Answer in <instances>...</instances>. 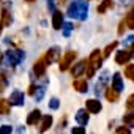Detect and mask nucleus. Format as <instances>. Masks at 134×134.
Returning <instances> with one entry per match:
<instances>
[{"mask_svg": "<svg viewBox=\"0 0 134 134\" xmlns=\"http://www.w3.org/2000/svg\"><path fill=\"white\" fill-rule=\"evenodd\" d=\"M87 13H88V5L85 2H73L68 7V16L74 18V19H87Z\"/></svg>", "mask_w": 134, "mask_h": 134, "instance_id": "f257e3e1", "label": "nucleus"}, {"mask_svg": "<svg viewBox=\"0 0 134 134\" xmlns=\"http://www.w3.org/2000/svg\"><path fill=\"white\" fill-rule=\"evenodd\" d=\"M24 57L25 55H24L22 51H11L10 49V51H7L3 54V57H0V62H2L3 65H10V66L13 65L14 66V65H19L24 60Z\"/></svg>", "mask_w": 134, "mask_h": 134, "instance_id": "f03ea898", "label": "nucleus"}, {"mask_svg": "<svg viewBox=\"0 0 134 134\" xmlns=\"http://www.w3.org/2000/svg\"><path fill=\"white\" fill-rule=\"evenodd\" d=\"M76 52L74 51H68L63 57H62V60H60V71H66L71 66V63L74 62V58H76Z\"/></svg>", "mask_w": 134, "mask_h": 134, "instance_id": "7ed1b4c3", "label": "nucleus"}, {"mask_svg": "<svg viewBox=\"0 0 134 134\" xmlns=\"http://www.w3.org/2000/svg\"><path fill=\"white\" fill-rule=\"evenodd\" d=\"M101 62H103V55H101V51L99 49H96V51H93L92 52V55H90V58L87 60V65L90 66V68H93L95 71L101 66Z\"/></svg>", "mask_w": 134, "mask_h": 134, "instance_id": "20e7f679", "label": "nucleus"}, {"mask_svg": "<svg viewBox=\"0 0 134 134\" xmlns=\"http://www.w3.org/2000/svg\"><path fill=\"white\" fill-rule=\"evenodd\" d=\"M131 57H132V52L123 49V51L117 52V55H115V62H117L118 65H126V63L131 60Z\"/></svg>", "mask_w": 134, "mask_h": 134, "instance_id": "39448f33", "label": "nucleus"}, {"mask_svg": "<svg viewBox=\"0 0 134 134\" xmlns=\"http://www.w3.org/2000/svg\"><path fill=\"white\" fill-rule=\"evenodd\" d=\"M8 103H10V106H22L24 104V93L21 90H14L11 93Z\"/></svg>", "mask_w": 134, "mask_h": 134, "instance_id": "423d86ee", "label": "nucleus"}, {"mask_svg": "<svg viewBox=\"0 0 134 134\" xmlns=\"http://www.w3.org/2000/svg\"><path fill=\"white\" fill-rule=\"evenodd\" d=\"M46 68H47V63H46V60H44V57H41L36 63H35V66H33V71H35V74L38 76V77H41V76H44V73H46Z\"/></svg>", "mask_w": 134, "mask_h": 134, "instance_id": "0eeeda50", "label": "nucleus"}, {"mask_svg": "<svg viewBox=\"0 0 134 134\" xmlns=\"http://www.w3.org/2000/svg\"><path fill=\"white\" fill-rule=\"evenodd\" d=\"M85 106H87V112H92V114H98L103 109V106L98 99H88L85 103Z\"/></svg>", "mask_w": 134, "mask_h": 134, "instance_id": "6e6552de", "label": "nucleus"}, {"mask_svg": "<svg viewBox=\"0 0 134 134\" xmlns=\"http://www.w3.org/2000/svg\"><path fill=\"white\" fill-rule=\"evenodd\" d=\"M58 55H60V49H58V47H51V49L47 51V54L44 55V60H46V63L49 65V63H52L54 60H57Z\"/></svg>", "mask_w": 134, "mask_h": 134, "instance_id": "1a4fd4ad", "label": "nucleus"}, {"mask_svg": "<svg viewBox=\"0 0 134 134\" xmlns=\"http://www.w3.org/2000/svg\"><path fill=\"white\" fill-rule=\"evenodd\" d=\"M85 63H87V60H81V62H77V63L73 66V70H71L73 77H79V76L84 73V70H85Z\"/></svg>", "mask_w": 134, "mask_h": 134, "instance_id": "9d476101", "label": "nucleus"}, {"mask_svg": "<svg viewBox=\"0 0 134 134\" xmlns=\"http://www.w3.org/2000/svg\"><path fill=\"white\" fill-rule=\"evenodd\" d=\"M62 25H63V14L60 11H54V14H52V27L55 30H60Z\"/></svg>", "mask_w": 134, "mask_h": 134, "instance_id": "9b49d317", "label": "nucleus"}, {"mask_svg": "<svg viewBox=\"0 0 134 134\" xmlns=\"http://www.w3.org/2000/svg\"><path fill=\"white\" fill-rule=\"evenodd\" d=\"M112 88L115 92H118V93L123 90V79H121V74L120 73H115L114 74V77H112Z\"/></svg>", "mask_w": 134, "mask_h": 134, "instance_id": "f8f14e48", "label": "nucleus"}, {"mask_svg": "<svg viewBox=\"0 0 134 134\" xmlns=\"http://www.w3.org/2000/svg\"><path fill=\"white\" fill-rule=\"evenodd\" d=\"M76 121L79 125H87L88 123V112L87 109H79L77 114H76Z\"/></svg>", "mask_w": 134, "mask_h": 134, "instance_id": "ddd939ff", "label": "nucleus"}, {"mask_svg": "<svg viewBox=\"0 0 134 134\" xmlns=\"http://www.w3.org/2000/svg\"><path fill=\"white\" fill-rule=\"evenodd\" d=\"M107 81H109V73H107V71H103L101 79H99V81H98V84H96V95H99V92H103V88L106 87Z\"/></svg>", "mask_w": 134, "mask_h": 134, "instance_id": "4468645a", "label": "nucleus"}, {"mask_svg": "<svg viewBox=\"0 0 134 134\" xmlns=\"http://www.w3.org/2000/svg\"><path fill=\"white\" fill-rule=\"evenodd\" d=\"M73 87H74V90H77L79 93H85V92L88 90L87 81H84V79H76V81L73 82Z\"/></svg>", "mask_w": 134, "mask_h": 134, "instance_id": "2eb2a0df", "label": "nucleus"}, {"mask_svg": "<svg viewBox=\"0 0 134 134\" xmlns=\"http://www.w3.org/2000/svg\"><path fill=\"white\" fill-rule=\"evenodd\" d=\"M40 118H41V112H40L38 109H35V110H32V112L29 114V117H27V125H36V123L40 121Z\"/></svg>", "mask_w": 134, "mask_h": 134, "instance_id": "dca6fc26", "label": "nucleus"}, {"mask_svg": "<svg viewBox=\"0 0 134 134\" xmlns=\"http://www.w3.org/2000/svg\"><path fill=\"white\" fill-rule=\"evenodd\" d=\"M11 22H13L11 13L7 11V10H3L2 11V21H0V25H2V27H8V25H11Z\"/></svg>", "mask_w": 134, "mask_h": 134, "instance_id": "f3484780", "label": "nucleus"}, {"mask_svg": "<svg viewBox=\"0 0 134 134\" xmlns=\"http://www.w3.org/2000/svg\"><path fill=\"white\" fill-rule=\"evenodd\" d=\"M52 125V115H43V121H41V126H40V132H44L51 128Z\"/></svg>", "mask_w": 134, "mask_h": 134, "instance_id": "a211bd4d", "label": "nucleus"}, {"mask_svg": "<svg viewBox=\"0 0 134 134\" xmlns=\"http://www.w3.org/2000/svg\"><path fill=\"white\" fill-rule=\"evenodd\" d=\"M110 8H114V2H112V0H103L101 5L96 8V11H98L99 14H103V13H106V11L110 10Z\"/></svg>", "mask_w": 134, "mask_h": 134, "instance_id": "6ab92c4d", "label": "nucleus"}, {"mask_svg": "<svg viewBox=\"0 0 134 134\" xmlns=\"http://www.w3.org/2000/svg\"><path fill=\"white\" fill-rule=\"evenodd\" d=\"M106 98H107L109 103H115V101L118 99V92H115V90L110 87V88L106 90Z\"/></svg>", "mask_w": 134, "mask_h": 134, "instance_id": "aec40b11", "label": "nucleus"}, {"mask_svg": "<svg viewBox=\"0 0 134 134\" xmlns=\"http://www.w3.org/2000/svg\"><path fill=\"white\" fill-rule=\"evenodd\" d=\"M125 24L128 29H134V11L129 10L128 14H126V19H125Z\"/></svg>", "mask_w": 134, "mask_h": 134, "instance_id": "412c9836", "label": "nucleus"}, {"mask_svg": "<svg viewBox=\"0 0 134 134\" xmlns=\"http://www.w3.org/2000/svg\"><path fill=\"white\" fill-rule=\"evenodd\" d=\"M0 114L2 115L10 114V103L7 99H0Z\"/></svg>", "mask_w": 134, "mask_h": 134, "instance_id": "4be33fe9", "label": "nucleus"}, {"mask_svg": "<svg viewBox=\"0 0 134 134\" xmlns=\"http://www.w3.org/2000/svg\"><path fill=\"white\" fill-rule=\"evenodd\" d=\"M125 76L128 77V79H134V65H131L129 62L126 63V68H125Z\"/></svg>", "mask_w": 134, "mask_h": 134, "instance_id": "5701e85b", "label": "nucleus"}, {"mask_svg": "<svg viewBox=\"0 0 134 134\" xmlns=\"http://www.w3.org/2000/svg\"><path fill=\"white\" fill-rule=\"evenodd\" d=\"M123 123L128 126V128H132L134 126V115L129 112V114H126L125 117H123Z\"/></svg>", "mask_w": 134, "mask_h": 134, "instance_id": "b1692460", "label": "nucleus"}, {"mask_svg": "<svg viewBox=\"0 0 134 134\" xmlns=\"http://www.w3.org/2000/svg\"><path fill=\"white\" fill-rule=\"evenodd\" d=\"M117 44H118L117 41H114V43L107 44V47H106V49H104V52H103V57H109V55H110V52H112V51L117 47Z\"/></svg>", "mask_w": 134, "mask_h": 134, "instance_id": "393cba45", "label": "nucleus"}, {"mask_svg": "<svg viewBox=\"0 0 134 134\" xmlns=\"http://www.w3.org/2000/svg\"><path fill=\"white\" fill-rule=\"evenodd\" d=\"M62 29H63V36L68 38V36H70V33H71V30H73L74 27H73V24H70V22H68V24H65Z\"/></svg>", "mask_w": 134, "mask_h": 134, "instance_id": "a878e982", "label": "nucleus"}, {"mask_svg": "<svg viewBox=\"0 0 134 134\" xmlns=\"http://www.w3.org/2000/svg\"><path fill=\"white\" fill-rule=\"evenodd\" d=\"M7 85H8V79H7V76L2 73V74H0V92H3Z\"/></svg>", "mask_w": 134, "mask_h": 134, "instance_id": "bb28decb", "label": "nucleus"}, {"mask_svg": "<svg viewBox=\"0 0 134 134\" xmlns=\"http://www.w3.org/2000/svg\"><path fill=\"white\" fill-rule=\"evenodd\" d=\"M115 134H131V128L128 126H120L115 129Z\"/></svg>", "mask_w": 134, "mask_h": 134, "instance_id": "cd10ccee", "label": "nucleus"}, {"mask_svg": "<svg viewBox=\"0 0 134 134\" xmlns=\"http://www.w3.org/2000/svg\"><path fill=\"white\" fill-rule=\"evenodd\" d=\"M36 90H38V93H33V95H35V99H36V101H41L43 96H44V87H40V88H36Z\"/></svg>", "mask_w": 134, "mask_h": 134, "instance_id": "c85d7f7f", "label": "nucleus"}, {"mask_svg": "<svg viewBox=\"0 0 134 134\" xmlns=\"http://www.w3.org/2000/svg\"><path fill=\"white\" fill-rule=\"evenodd\" d=\"M13 132V128L8 126V125H3V126H0V134H11Z\"/></svg>", "mask_w": 134, "mask_h": 134, "instance_id": "c756f323", "label": "nucleus"}, {"mask_svg": "<svg viewBox=\"0 0 134 134\" xmlns=\"http://www.w3.org/2000/svg\"><path fill=\"white\" fill-rule=\"evenodd\" d=\"M58 106H60V103H58V99H57V98H52V99L49 101V107H51V109H54V110H55V109H58Z\"/></svg>", "mask_w": 134, "mask_h": 134, "instance_id": "7c9ffc66", "label": "nucleus"}, {"mask_svg": "<svg viewBox=\"0 0 134 134\" xmlns=\"http://www.w3.org/2000/svg\"><path fill=\"white\" fill-rule=\"evenodd\" d=\"M71 134H85V129H84V128H82V125H81V126L73 128V129H71Z\"/></svg>", "mask_w": 134, "mask_h": 134, "instance_id": "2f4dec72", "label": "nucleus"}, {"mask_svg": "<svg viewBox=\"0 0 134 134\" xmlns=\"http://www.w3.org/2000/svg\"><path fill=\"white\" fill-rule=\"evenodd\" d=\"M132 101H134V96L129 95V96H128V101H126V107H128L129 110H132V107H134V103H132Z\"/></svg>", "mask_w": 134, "mask_h": 134, "instance_id": "473e14b6", "label": "nucleus"}, {"mask_svg": "<svg viewBox=\"0 0 134 134\" xmlns=\"http://www.w3.org/2000/svg\"><path fill=\"white\" fill-rule=\"evenodd\" d=\"M125 29H126V24H125V21H121L120 22V27H118V35H123Z\"/></svg>", "mask_w": 134, "mask_h": 134, "instance_id": "72a5a7b5", "label": "nucleus"}, {"mask_svg": "<svg viewBox=\"0 0 134 134\" xmlns=\"http://www.w3.org/2000/svg\"><path fill=\"white\" fill-rule=\"evenodd\" d=\"M33 93H35V85L32 84V85L29 87V95H33Z\"/></svg>", "mask_w": 134, "mask_h": 134, "instance_id": "f704fd0d", "label": "nucleus"}, {"mask_svg": "<svg viewBox=\"0 0 134 134\" xmlns=\"http://www.w3.org/2000/svg\"><path fill=\"white\" fill-rule=\"evenodd\" d=\"M25 2H29V3H32V2H35V0H25Z\"/></svg>", "mask_w": 134, "mask_h": 134, "instance_id": "c9c22d12", "label": "nucleus"}, {"mask_svg": "<svg viewBox=\"0 0 134 134\" xmlns=\"http://www.w3.org/2000/svg\"><path fill=\"white\" fill-rule=\"evenodd\" d=\"M60 2H62V3H63V2H65V0H60Z\"/></svg>", "mask_w": 134, "mask_h": 134, "instance_id": "e433bc0d", "label": "nucleus"}]
</instances>
